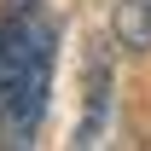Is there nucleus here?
<instances>
[{"label": "nucleus", "instance_id": "1", "mask_svg": "<svg viewBox=\"0 0 151 151\" xmlns=\"http://www.w3.org/2000/svg\"><path fill=\"white\" fill-rule=\"evenodd\" d=\"M52 58H58V29L35 6L0 12V145L12 151L35 145L47 93H52Z\"/></svg>", "mask_w": 151, "mask_h": 151}, {"label": "nucleus", "instance_id": "2", "mask_svg": "<svg viewBox=\"0 0 151 151\" xmlns=\"http://www.w3.org/2000/svg\"><path fill=\"white\" fill-rule=\"evenodd\" d=\"M111 35H116V47H128V52H151V0H116Z\"/></svg>", "mask_w": 151, "mask_h": 151}, {"label": "nucleus", "instance_id": "3", "mask_svg": "<svg viewBox=\"0 0 151 151\" xmlns=\"http://www.w3.org/2000/svg\"><path fill=\"white\" fill-rule=\"evenodd\" d=\"M6 6H18V12H23V6H35V0H6Z\"/></svg>", "mask_w": 151, "mask_h": 151}]
</instances>
